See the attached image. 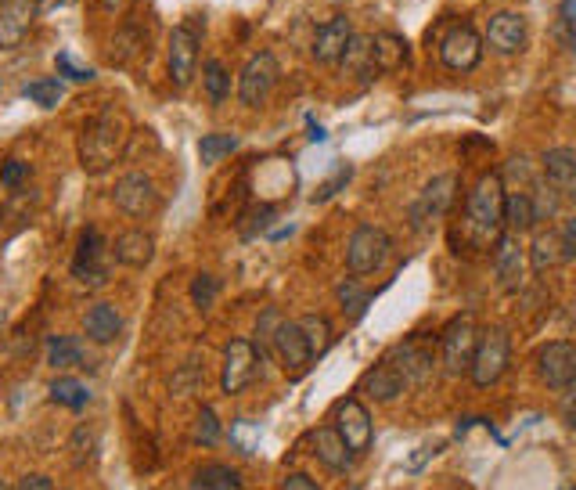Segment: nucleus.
Listing matches in <instances>:
<instances>
[{"label":"nucleus","instance_id":"nucleus-1","mask_svg":"<svg viewBox=\"0 0 576 490\" xmlns=\"http://www.w3.org/2000/svg\"><path fill=\"white\" fill-rule=\"evenodd\" d=\"M126 141V119L116 109H101L98 116H90L83 123L80 137H76V155H80V166L87 173H105L116 166L119 152H123Z\"/></svg>","mask_w":576,"mask_h":490},{"label":"nucleus","instance_id":"nucleus-2","mask_svg":"<svg viewBox=\"0 0 576 490\" xmlns=\"http://www.w3.org/2000/svg\"><path fill=\"white\" fill-rule=\"evenodd\" d=\"M504 181L501 173H483L476 181V188L468 191V202H465V217L468 224L476 227L479 238H497L504 224Z\"/></svg>","mask_w":576,"mask_h":490},{"label":"nucleus","instance_id":"nucleus-3","mask_svg":"<svg viewBox=\"0 0 576 490\" xmlns=\"http://www.w3.org/2000/svg\"><path fill=\"white\" fill-rule=\"evenodd\" d=\"M508 361H512V336L501 325H490L476 336L468 375H472V382H476L479 390H486V386H494L508 372Z\"/></svg>","mask_w":576,"mask_h":490},{"label":"nucleus","instance_id":"nucleus-4","mask_svg":"<svg viewBox=\"0 0 576 490\" xmlns=\"http://www.w3.org/2000/svg\"><path fill=\"white\" fill-rule=\"evenodd\" d=\"M389 253H393V242H389L386 231L375 224H360L346 242V267H350L353 278H364V274L382 271Z\"/></svg>","mask_w":576,"mask_h":490},{"label":"nucleus","instance_id":"nucleus-5","mask_svg":"<svg viewBox=\"0 0 576 490\" xmlns=\"http://www.w3.org/2000/svg\"><path fill=\"white\" fill-rule=\"evenodd\" d=\"M476 325L468 314H458V318H450L440 332V361H443V372L447 375H461L468 372V364H472V350H476Z\"/></svg>","mask_w":576,"mask_h":490},{"label":"nucleus","instance_id":"nucleus-6","mask_svg":"<svg viewBox=\"0 0 576 490\" xmlns=\"http://www.w3.org/2000/svg\"><path fill=\"white\" fill-rule=\"evenodd\" d=\"M278 76H281V65L270 51L252 55L242 73H238V98H242V105L260 109L263 101L274 94V87H278Z\"/></svg>","mask_w":576,"mask_h":490},{"label":"nucleus","instance_id":"nucleus-7","mask_svg":"<svg viewBox=\"0 0 576 490\" xmlns=\"http://www.w3.org/2000/svg\"><path fill=\"white\" fill-rule=\"evenodd\" d=\"M270 350H274V357L281 361L288 379H303V375L310 372L314 354H310V343H306L299 321H278V328L270 332Z\"/></svg>","mask_w":576,"mask_h":490},{"label":"nucleus","instance_id":"nucleus-8","mask_svg":"<svg viewBox=\"0 0 576 490\" xmlns=\"http://www.w3.org/2000/svg\"><path fill=\"white\" fill-rule=\"evenodd\" d=\"M112 199H116V206L123 209L126 217H134V220L152 217L155 209L162 206L155 181L148 177V173H141V170L123 173V177L116 181V188H112Z\"/></svg>","mask_w":576,"mask_h":490},{"label":"nucleus","instance_id":"nucleus-9","mask_svg":"<svg viewBox=\"0 0 576 490\" xmlns=\"http://www.w3.org/2000/svg\"><path fill=\"white\" fill-rule=\"evenodd\" d=\"M436 350H440V339L407 336L404 343L389 354V361L396 364V372L404 375L407 386H422L432 375V368H436Z\"/></svg>","mask_w":576,"mask_h":490},{"label":"nucleus","instance_id":"nucleus-10","mask_svg":"<svg viewBox=\"0 0 576 490\" xmlns=\"http://www.w3.org/2000/svg\"><path fill=\"white\" fill-rule=\"evenodd\" d=\"M198 44H202V29L198 19L180 22L170 33V80L173 87H188L198 73Z\"/></svg>","mask_w":576,"mask_h":490},{"label":"nucleus","instance_id":"nucleus-11","mask_svg":"<svg viewBox=\"0 0 576 490\" xmlns=\"http://www.w3.org/2000/svg\"><path fill=\"white\" fill-rule=\"evenodd\" d=\"M537 375L544 379L548 390L566 393L576 386V343L555 339L537 354Z\"/></svg>","mask_w":576,"mask_h":490},{"label":"nucleus","instance_id":"nucleus-12","mask_svg":"<svg viewBox=\"0 0 576 490\" xmlns=\"http://www.w3.org/2000/svg\"><path fill=\"white\" fill-rule=\"evenodd\" d=\"M260 361H263V350H256L249 339H231V343L224 346V375H220V390H224L227 397L242 393L245 386L256 379Z\"/></svg>","mask_w":576,"mask_h":490},{"label":"nucleus","instance_id":"nucleus-13","mask_svg":"<svg viewBox=\"0 0 576 490\" xmlns=\"http://www.w3.org/2000/svg\"><path fill=\"white\" fill-rule=\"evenodd\" d=\"M72 278L87 289H98L108 282V260H105V238L98 227H83L76 256H72Z\"/></svg>","mask_w":576,"mask_h":490},{"label":"nucleus","instance_id":"nucleus-14","mask_svg":"<svg viewBox=\"0 0 576 490\" xmlns=\"http://www.w3.org/2000/svg\"><path fill=\"white\" fill-rule=\"evenodd\" d=\"M332 426L342 433V440H346V447H350L353 454H368L371 440H375V426H371V415L368 408L360 404L357 397H342L339 404L332 408Z\"/></svg>","mask_w":576,"mask_h":490},{"label":"nucleus","instance_id":"nucleus-15","mask_svg":"<svg viewBox=\"0 0 576 490\" xmlns=\"http://www.w3.org/2000/svg\"><path fill=\"white\" fill-rule=\"evenodd\" d=\"M454 199H458V173H440V177H432V181L422 188V195H418V202L411 206V224L425 227V224H432V220L447 217Z\"/></svg>","mask_w":576,"mask_h":490},{"label":"nucleus","instance_id":"nucleus-16","mask_svg":"<svg viewBox=\"0 0 576 490\" xmlns=\"http://www.w3.org/2000/svg\"><path fill=\"white\" fill-rule=\"evenodd\" d=\"M483 58V37L476 29L468 26H454L447 37L440 40V62L447 65L450 73H472Z\"/></svg>","mask_w":576,"mask_h":490},{"label":"nucleus","instance_id":"nucleus-17","mask_svg":"<svg viewBox=\"0 0 576 490\" xmlns=\"http://www.w3.org/2000/svg\"><path fill=\"white\" fill-rule=\"evenodd\" d=\"M36 19L40 0H0V51H15Z\"/></svg>","mask_w":576,"mask_h":490},{"label":"nucleus","instance_id":"nucleus-18","mask_svg":"<svg viewBox=\"0 0 576 490\" xmlns=\"http://www.w3.org/2000/svg\"><path fill=\"white\" fill-rule=\"evenodd\" d=\"M530 40V26L522 19L519 11H497L486 22V37L483 44H490L497 55H519L522 47Z\"/></svg>","mask_w":576,"mask_h":490},{"label":"nucleus","instance_id":"nucleus-19","mask_svg":"<svg viewBox=\"0 0 576 490\" xmlns=\"http://www.w3.org/2000/svg\"><path fill=\"white\" fill-rule=\"evenodd\" d=\"M494 271H497V285L504 292H515L526 278V249L519 245V235H497L494 245Z\"/></svg>","mask_w":576,"mask_h":490},{"label":"nucleus","instance_id":"nucleus-20","mask_svg":"<svg viewBox=\"0 0 576 490\" xmlns=\"http://www.w3.org/2000/svg\"><path fill=\"white\" fill-rule=\"evenodd\" d=\"M353 37V26L346 15H332V19L324 22V26H317L314 33V58L321 65H339L342 55H346V44H350Z\"/></svg>","mask_w":576,"mask_h":490},{"label":"nucleus","instance_id":"nucleus-21","mask_svg":"<svg viewBox=\"0 0 576 490\" xmlns=\"http://www.w3.org/2000/svg\"><path fill=\"white\" fill-rule=\"evenodd\" d=\"M360 390L368 393L371 400H378V404H389V400H396L404 390H411V386L404 382V375L396 372V364L389 361V357H382L375 368H368V372H364Z\"/></svg>","mask_w":576,"mask_h":490},{"label":"nucleus","instance_id":"nucleus-22","mask_svg":"<svg viewBox=\"0 0 576 490\" xmlns=\"http://www.w3.org/2000/svg\"><path fill=\"white\" fill-rule=\"evenodd\" d=\"M310 447H314L317 462L328 465L332 472H346L353 465V458H357V454L346 447V440H342V433L335 426H317L314 433H310Z\"/></svg>","mask_w":576,"mask_h":490},{"label":"nucleus","instance_id":"nucleus-23","mask_svg":"<svg viewBox=\"0 0 576 490\" xmlns=\"http://www.w3.org/2000/svg\"><path fill=\"white\" fill-rule=\"evenodd\" d=\"M540 170H544V181H548L558 195H569L576 184V148L569 145L548 148L544 159H540Z\"/></svg>","mask_w":576,"mask_h":490},{"label":"nucleus","instance_id":"nucleus-24","mask_svg":"<svg viewBox=\"0 0 576 490\" xmlns=\"http://www.w3.org/2000/svg\"><path fill=\"white\" fill-rule=\"evenodd\" d=\"M83 332H87L90 343L98 346L116 343L119 332H123V314H119L112 303H94V307L83 314Z\"/></svg>","mask_w":576,"mask_h":490},{"label":"nucleus","instance_id":"nucleus-25","mask_svg":"<svg viewBox=\"0 0 576 490\" xmlns=\"http://www.w3.org/2000/svg\"><path fill=\"white\" fill-rule=\"evenodd\" d=\"M112 253H116V260L123 267H134V271H141V267H148L155 260V238L148 235V231H123V235L116 238V245H112Z\"/></svg>","mask_w":576,"mask_h":490},{"label":"nucleus","instance_id":"nucleus-26","mask_svg":"<svg viewBox=\"0 0 576 490\" xmlns=\"http://www.w3.org/2000/svg\"><path fill=\"white\" fill-rule=\"evenodd\" d=\"M339 65L350 76H357L360 83L375 80L378 65H375V47H371V37H364V33H353L350 44H346V55H342Z\"/></svg>","mask_w":576,"mask_h":490},{"label":"nucleus","instance_id":"nucleus-27","mask_svg":"<svg viewBox=\"0 0 576 490\" xmlns=\"http://www.w3.org/2000/svg\"><path fill=\"white\" fill-rule=\"evenodd\" d=\"M504 227L512 235H522V231L537 227V209H533L530 191H508L504 195Z\"/></svg>","mask_w":576,"mask_h":490},{"label":"nucleus","instance_id":"nucleus-28","mask_svg":"<svg viewBox=\"0 0 576 490\" xmlns=\"http://www.w3.org/2000/svg\"><path fill=\"white\" fill-rule=\"evenodd\" d=\"M47 364L65 372V368H83L87 364V350L76 336H54L47 339Z\"/></svg>","mask_w":576,"mask_h":490},{"label":"nucleus","instance_id":"nucleus-29","mask_svg":"<svg viewBox=\"0 0 576 490\" xmlns=\"http://www.w3.org/2000/svg\"><path fill=\"white\" fill-rule=\"evenodd\" d=\"M371 47H375L378 73H393V69H404L407 65V40L404 37H396V33H378V37H371Z\"/></svg>","mask_w":576,"mask_h":490},{"label":"nucleus","instance_id":"nucleus-30","mask_svg":"<svg viewBox=\"0 0 576 490\" xmlns=\"http://www.w3.org/2000/svg\"><path fill=\"white\" fill-rule=\"evenodd\" d=\"M47 397H51V404L69 411H83L90 404V390L80 379H72V375H58V379L47 386Z\"/></svg>","mask_w":576,"mask_h":490},{"label":"nucleus","instance_id":"nucleus-31","mask_svg":"<svg viewBox=\"0 0 576 490\" xmlns=\"http://www.w3.org/2000/svg\"><path fill=\"white\" fill-rule=\"evenodd\" d=\"M335 296H339V307H342V314H346V321H360L371 303V292L364 289L360 278H353V274L335 285Z\"/></svg>","mask_w":576,"mask_h":490},{"label":"nucleus","instance_id":"nucleus-32","mask_svg":"<svg viewBox=\"0 0 576 490\" xmlns=\"http://www.w3.org/2000/svg\"><path fill=\"white\" fill-rule=\"evenodd\" d=\"M195 490H245V483H242V476H238V469L209 462L195 472Z\"/></svg>","mask_w":576,"mask_h":490},{"label":"nucleus","instance_id":"nucleus-33","mask_svg":"<svg viewBox=\"0 0 576 490\" xmlns=\"http://www.w3.org/2000/svg\"><path fill=\"white\" fill-rule=\"evenodd\" d=\"M562 264V245H558V231H540L530 245V267L533 271H548V267Z\"/></svg>","mask_w":576,"mask_h":490},{"label":"nucleus","instance_id":"nucleus-34","mask_svg":"<svg viewBox=\"0 0 576 490\" xmlns=\"http://www.w3.org/2000/svg\"><path fill=\"white\" fill-rule=\"evenodd\" d=\"M202 87H206V98L213 101V105L227 101V94H231V73H227V65L220 62V58H209V62L202 65Z\"/></svg>","mask_w":576,"mask_h":490},{"label":"nucleus","instance_id":"nucleus-35","mask_svg":"<svg viewBox=\"0 0 576 490\" xmlns=\"http://www.w3.org/2000/svg\"><path fill=\"white\" fill-rule=\"evenodd\" d=\"M22 94H26L29 101H36L40 109H58L65 98V83L62 76H47V80H33L22 87Z\"/></svg>","mask_w":576,"mask_h":490},{"label":"nucleus","instance_id":"nucleus-36","mask_svg":"<svg viewBox=\"0 0 576 490\" xmlns=\"http://www.w3.org/2000/svg\"><path fill=\"white\" fill-rule=\"evenodd\" d=\"M299 328H303L306 343H310V354L321 357L328 346H332V325H328V318L324 314H306L303 321H299Z\"/></svg>","mask_w":576,"mask_h":490},{"label":"nucleus","instance_id":"nucleus-37","mask_svg":"<svg viewBox=\"0 0 576 490\" xmlns=\"http://www.w3.org/2000/svg\"><path fill=\"white\" fill-rule=\"evenodd\" d=\"M231 152H238V137L234 134H206L198 141V155H202V163H209V166L227 159Z\"/></svg>","mask_w":576,"mask_h":490},{"label":"nucleus","instance_id":"nucleus-38","mask_svg":"<svg viewBox=\"0 0 576 490\" xmlns=\"http://www.w3.org/2000/svg\"><path fill=\"white\" fill-rule=\"evenodd\" d=\"M216 296H220V278L209 271L195 274L191 278V303H195L198 310H209L216 303Z\"/></svg>","mask_w":576,"mask_h":490},{"label":"nucleus","instance_id":"nucleus-39","mask_svg":"<svg viewBox=\"0 0 576 490\" xmlns=\"http://www.w3.org/2000/svg\"><path fill=\"white\" fill-rule=\"evenodd\" d=\"M144 47V33L137 26H126V29H119V37H116V47H112V62H130V58L137 55Z\"/></svg>","mask_w":576,"mask_h":490},{"label":"nucleus","instance_id":"nucleus-40","mask_svg":"<svg viewBox=\"0 0 576 490\" xmlns=\"http://www.w3.org/2000/svg\"><path fill=\"white\" fill-rule=\"evenodd\" d=\"M191 436H195V444H202V447H213L216 440H220V418H216V411L209 408V404H206L202 411H198Z\"/></svg>","mask_w":576,"mask_h":490},{"label":"nucleus","instance_id":"nucleus-41","mask_svg":"<svg viewBox=\"0 0 576 490\" xmlns=\"http://www.w3.org/2000/svg\"><path fill=\"white\" fill-rule=\"evenodd\" d=\"M29 177V166L22 163V159H4V166H0V184L8 191H18L22 184H26Z\"/></svg>","mask_w":576,"mask_h":490},{"label":"nucleus","instance_id":"nucleus-42","mask_svg":"<svg viewBox=\"0 0 576 490\" xmlns=\"http://www.w3.org/2000/svg\"><path fill=\"white\" fill-rule=\"evenodd\" d=\"M90 451H94V429L80 426L76 433H72V462L83 465L90 458Z\"/></svg>","mask_w":576,"mask_h":490},{"label":"nucleus","instance_id":"nucleus-43","mask_svg":"<svg viewBox=\"0 0 576 490\" xmlns=\"http://www.w3.org/2000/svg\"><path fill=\"white\" fill-rule=\"evenodd\" d=\"M54 69H58L65 80H76V83H90V80H94V69H90V65H87V69H83V65H72L69 55L54 58Z\"/></svg>","mask_w":576,"mask_h":490},{"label":"nucleus","instance_id":"nucleus-44","mask_svg":"<svg viewBox=\"0 0 576 490\" xmlns=\"http://www.w3.org/2000/svg\"><path fill=\"white\" fill-rule=\"evenodd\" d=\"M558 245H562V260H576V217L558 227Z\"/></svg>","mask_w":576,"mask_h":490},{"label":"nucleus","instance_id":"nucleus-45","mask_svg":"<svg viewBox=\"0 0 576 490\" xmlns=\"http://www.w3.org/2000/svg\"><path fill=\"white\" fill-rule=\"evenodd\" d=\"M249 217H252V220L242 227V238H252V235H256V231H263V227H267L270 220H274V206H260V209H252Z\"/></svg>","mask_w":576,"mask_h":490},{"label":"nucleus","instance_id":"nucleus-46","mask_svg":"<svg viewBox=\"0 0 576 490\" xmlns=\"http://www.w3.org/2000/svg\"><path fill=\"white\" fill-rule=\"evenodd\" d=\"M350 181V166H342L339 173H335L332 181H324L321 184V191H314V202H324V199H332L335 191H342V184Z\"/></svg>","mask_w":576,"mask_h":490},{"label":"nucleus","instance_id":"nucleus-47","mask_svg":"<svg viewBox=\"0 0 576 490\" xmlns=\"http://www.w3.org/2000/svg\"><path fill=\"white\" fill-rule=\"evenodd\" d=\"M281 490H321L317 480H310L306 472H288L285 480H281Z\"/></svg>","mask_w":576,"mask_h":490},{"label":"nucleus","instance_id":"nucleus-48","mask_svg":"<svg viewBox=\"0 0 576 490\" xmlns=\"http://www.w3.org/2000/svg\"><path fill=\"white\" fill-rule=\"evenodd\" d=\"M15 490H54V483L47 476H40V472H29V476H22V483Z\"/></svg>","mask_w":576,"mask_h":490},{"label":"nucleus","instance_id":"nucleus-49","mask_svg":"<svg viewBox=\"0 0 576 490\" xmlns=\"http://www.w3.org/2000/svg\"><path fill=\"white\" fill-rule=\"evenodd\" d=\"M69 4H76V0H40V15H54V11L69 8Z\"/></svg>","mask_w":576,"mask_h":490},{"label":"nucleus","instance_id":"nucleus-50","mask_svg":"<svg viewBox=\"0 0 576 490\" xmlns=\"http://www.w3.org/2000/svg\"><path fill=\"white\" fill-rule=\"evenodd\" d=\"M562 19H566V26L576 29V0H562Z\"/></svg>","mask_w":576,"mask_h":490},{"label":"nucleus","instance_id":"nucleus-51","mask_svg":"<svg viewBox=\"0 0 576 490\" xmlns=\"http://www.w3.org/2000/svg\"><path fill=\"white\" fill-rule=\"evenodd\" d=\"M101 4H105L108 11H119V8H123V4H126V0H101Z\"/></svg>","mask_w":576,"mask_h":490},{"label":"nucleus","instance_id":"nucleus-52","mask_svg":"<svg viewBox=\"0 0 576 490\" xmlns=\"http://www.w3.org/2000/svg\"><path fill=\"white\" fill-rule=\"evenodd\" d=\"M566 199H569V202H573V206H576V184H573V191H569Z\"/></svg>","mask_w":576,"mask_h":490},{"label":"nucleus","instance_id":"nucleus-53","mask_svg":"<svg viewBox=\"0 0 576 490\" xmlns=\"http://www.w3.org/2000/svg\"><path fill=\"white\" fill-rule=\"evenodd\" d=\"M569 490H576V483H573V487H569Z\"/></svg>","mask_w":576,"mask_h":490},{"label":"nucleus","instance_id":"nucleus-54","mask_svg":"<svg viewBox=\"0 0 576 490\" xmlns=\"http://www.w3.org/2000/svg\"><path fill=\"white\" fill-rule=\"evenodd\" d=\"M0 91H4V83H0Z\"/></svg>","mask_w":576,"mask_h":490},{"label":"nucleus","instance_id":"nucleus-55","mask_svg":"<svg viewBox=\"0 0 576 490\" xmlns=\"http://www.w3.org/2000/svg\"><path fill=\"white\" fill-rule=\"evenodd\" d=\"M0 490H8V487H0Z\"/></svg>","mask_w":576,"mask_h":490},{"label":"nucleus","instance_id":"nucleus-56","mask_svg":"<svg viewBox=\"0 0 576 490\" xmlns=\"http://www.w3.org/2000/svg\"><path fill=\"white\" fill-rule=\"evenodd\" d=\"M0 487H4V483H0Z\"/></svg>","mask_w":576,"mask_h":490}]
</instances>
